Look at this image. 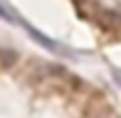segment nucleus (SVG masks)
I'll return each mask as SVG.
<instances>
[{"instance_id":"f257e3e1","label":"nucleus","mask_w":121,"mask_h":118,"mask_svg":"<svg viewBox=\"0 0 121 118\" xmlns=\"http://www.w3.org/2000/svg\"><path fill=\"white\" fill-rule=\"evenodd\" d=\"M16 23H21V26L26 28V32H28V35H30V37H33V39H37L40 44L49 46L51 51H56V53H60V56H70V51H68V49H65V46H63V44H58L56 39H51V37H47V35H42V32H40V30H37V28H33V26H30V23H26L23 19H19Z\"/></svg>"},{"instance_id":"f03ea898","label":"nucleus","mask_w":121,"mask_h":118,"mask_svg":"<svg viewBox=\"0 0 121 118\" xmlns=\"http://www.w3.org/2000/svg\"><path fill=\"white\" fill-rule=\"evenodd\" d=\"M112 76H114V81L121 86V70H117V67H114V70H112Z\"/></svg>"}]
</instances>
